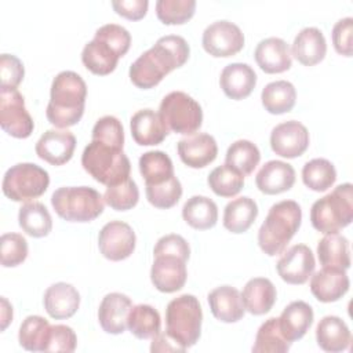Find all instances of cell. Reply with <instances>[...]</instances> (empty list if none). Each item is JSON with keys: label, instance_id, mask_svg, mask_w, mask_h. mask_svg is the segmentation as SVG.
<instances>
[{"label": "cell", "instance_id": "43", "mask_svg": "<svg viewBox=\"0 0 353 353\" xmlns=\"http://www.w3.org/2000/svg\"><path fill=\"white\" fill-rule=\"evenodd\" d=\"M196 11L194 0H159L156 1L157 18L164 25H182L188 22Z\"/></svg>", "mask_w": 353, "mask_h": 353}, {"label": "cell", "instance_id": "21", "mask_svg": "<svg viewBox=\"0 0 353 353\" xmlns=\"http://www.w3.org/2000/svg\"><path fill=\"white\" fill-rule=\"evenodd\" d=\"M310 291L320 302L330 303L341 299L349 290L350 281L346 270L323 268L310 276Z\"/></svg>", "mask_w": 353, "mask_h": 353}, {"label": "cell", "instance_id": "6", "mask_svg": "<svg viewBox=\"0 0 353 353\" xmlns=\"http://www.w3.org/2000/svg\"><path fill=\"white\" fill-rule=\"evenodd\" d=\"M203 310L194 295L183 294L168 302L165 309V334L188 349L201 335Z\"/></svg>", "mask_w": 353, "mask_h": 353}, {"label": "cell", "instance_id": "35", "mask_svg": "<svg viewBox=\"0 0 353 353\" xmlns=\"http://www.w3.org/2000/svg\"><path fill=\"white\" fill-rule=\"evenodd\" d=\"M21 229L32 237H46L52 229V218L47 207L39 201L25 203L18 212Z\"/></svg>", "mask_w": 353, "mask_h": 353}, {"label": "cell", "instance_id": "26", "mask_svg": "<svg viewBox=\"0 0 353 353\" xmlns=\"http://www.w3.org/2000/svg\"><path fill=\"white\" fill-rule=\"evenodd\" d=\"M279 319V327L288 342H295L305 336L313 324L314 313L309 303L294 301L284 307Z\"/></svg>", "mask_w": 353, "mask_h": 353}, {"label": "cell", "instance_id": "9", "mask_svg": "<svg viewBox=\"0 0 353 353\" xmlns=\"http://www.w3.org/2000/svg\"><path fill=\"white\" fill-rule=\"evenodd\" d=\"M50 185L48 172L34 163H18L10 167L3 178V193L12 201H29L46 193Z\"/></svg>", "mask_w": 353, "mask_h": 353}, {"label": "cell", "instance_id": "41", "mask_svg": "<svg viewBox=\"0 0 353 353\" xmlns=\"http://www.w3.org/2000/svg\"><path fill=\"white\" fill-rule=\"evenodd\" d=\"M303 183L314 192H325L336 181V170L327 159L309 160L302 168Z\"/></svg>", "mask_w": 353, "mask_h": 353}, {"label": "cell", "instance_id": "51", "mask_svg": "<svg viewBox=\"0 0 353 353\" xmlns=\"http://www.w3.org/2000/svg\"><path fill=\"white\" fill-rule=\"evenodd\" d=\"M332 44L338 54L352 57L353 54V18L339 19L332 28Z\"/></svg>", "mask_w": 353, "mask_h": 353}, {"label": "cell", "instance_id": "11", "mask_svg": "<svg viewBox=\"0 0 353 353\" xmlns=\"http://www.w3.org/2000/svg\"><path fill=\"white\" fill-rule=\"evenodd\" d=\"M203 48L212 57L228 58L240 52L244 47L241 29L230 21H215L203 32Z\"/></svg>", "mask_w": 353, "mask_h": 353}, {"label": "cell", "instance_id": "28", "mask_svg": "<svg viewBox=\"0 0 353 353\" xmlns=\"http://www.w3.org/2000/svg\"><path fill=\"white\" fill-rule=\"evenodd\" d=\"M121 55L105 40L94 36L81 51L83 65L94 74L106 76L112 73Z\"/></svg>", "mask_w": 353, "mask_h": 353}, {"label": "cell", "instance_id": "12", "mask_svg": "<svg viewBox=\"0 0 353 353\" xmlns=\"http://www.w3.org/2000/svg\"><path fill=\"white\" fill-rule=\"evenodd\" d=\"M135 232L121 221H110L102 226L98 234L101 254L113 262L127 259L135 250Z\"/></svg>", "mask_w": 353, "mask_h": 353}, {"label": "cell", "instance_id": "18", "mask_svg": "<svg viewBox=\"0 0 353 353\" xmlns=\"http://www.w3.org/2000/svg\"><path fill=\"white\" fill-rule=\"evenodd\" d=\"M131 307L132 301L125 294L110 292L105 295L98 309L99 325L108 334H123L127 328V320Z\"/></svg>", "mask_w": 353, "mask_h": 353}, {"label": "cell", "instance_id": "29", "mask_svg": "<svg viewBox=\"0 0 353 353\" xmlns=\"http://www.w3.org/2000/svg\"><path fill=\"white\" fill-rule=\"evenodd\" d=\"M241 298L247 312L254 316H261L273 307L277 291L269 279L254 277L245 283Z\"/></svg>", "mask_w": 353, "mask_h": 353}, {"label": "cell", "instance_id": "36", "mask_svg": "<svg viewBox=\"0 0 353 353\" xmlns=\"http://www.w3.org/2000/svg\"><path fill=\"white\" fill-rule=\"evenodd\" d=\"M139 172L145 179V185H157L171 179L174 165L168 154L161 150H149L139 157Z\"/></svg>", "mask_w": 353, "mask_h": 353}, {"label": "cell", "instance_id": "19", "mask_svg": "<svg viewBox=\"0 0 353 353\" xmlns=\"http://www.w3.org/2000/svg\"><path fill=\"white\" fill-rule=\"evenodd\" d=\"M254 58L265 73H283L292 65L291 50L280 37H266L256 44Z\"/></svg>", "mask_w": 353, "mask_h": 353}, {"label": "cell", "instance_id": "55", "mask_svg": "<svg viewBox=\"0 0 353 353\" xmlns=\"http://www.w3.org/2000/svg\"><path fill=\"white\" fill-rule=\"evenodd\" d=\"M11 321H12V306L4 296H1V331H4Z\"/></svg>", "mask_w": 353, "mask_h": 353}, {"label": "cell", "instance_id": "37", "mask_svg": "<svg viewBox=\"0 0 353 353\" xmlns=\"http://www.w3.org/2000/svg\"><path fill=\"white\" fill-rule=\"evenodd\" d=\"M127 328L138 339H149L156 336L161 328V319L159 312L145 303H139L131 307Z\"/></svg>", "mask_w": 353, "mask_h": 353}, {"label": "cell", "instance_id": "5", "mask_svg": "<svg viewBox=\"0 0 353 353\" xmlns=\"http://www.w3.org/2000/svg\"><path fill=\"white\" fill-rule=\"evenodd\" d=\"M353 221V186L346 182L316 200L310 208L312 226L324 234L338 233Z\"/></svg>", "mask_w": 353, "mask_h": 353}, {"label": "cell", "instance_id": "42", "mask_svg": "<svg viewBox=\"0 0 353 353\" xmlns=\"http://www.w3.org/2000/svg\"><path fill=\"white\" fill-rule=\"evenodd\" d=\"M207 183L211 190L221 197H233L239 194V192L244 186V175L232 168L228 164L219 165L214 168L208 178Z\"/></svg>", "mask_w": 353, "mask_h": 353}, {"label": "cell", "instance_id": "31", "mask_svg": "<svg viewBox=\"0 0 353 353\" xmlns=\"http://www.w3.org/2000/svg\"><path fill=\"white\" fill-rule=\"evenodd\" d=\"M317 256L323 268L347 270L350 268L347 239L339 233L325 234L317 244Z\"/></svg>", "mask_w": 353, "mask_h": 353}, {"label": "cell", "instance_id": "52", "mask_svg": "<svg viewBox=\"0 0 353 353\" xmlns=\"http://www.w3.org/2000/svg\"><path fill=\"white\" fill-rule=\"evenodd\" d=\"M153 255H174L182 258L183 261H188L190 256V247L189 243L182 236L171 233L157 240L153 250Z\"/></svg>", "mask_w": 353, "mask_h": 353}, {"label": "cell", "instance_id": "13", "mask_svg": "<svg viewBox=\"0 0 353 353\" xmlns=\"http://www.w3.org/2000/svg\"><path fill=\"white\" fill-rule=\"evenodd\" d=\"M309 141L307 128L296 120L280 123L270 132L272 150L285 159L302 156L309 148Z\"/></svg>", "mask_w": 353, "mask_h": 353}, {"label": "cell", "instance_id": "32", "mask_svg": "<svg viewBox=\"0 0 353 353\" xmlns=\"http://www.w3.org/2000/svg\"><path fill=\"white\" fill-rule=\"evenodd\" d=\"M258 216V205L254 199L243 196L229 201L223 210V226L232 233L247 232Z\"/></svg>", "mask_w": 353, "mask_h": 353}, {"label": "cell", "instance_id": "24", "mask_svg": "<svg viewBox=\"0 0 353 353\" xmlns=\"http://www.w3.org/2000/svg\"><path fill=\"white\" fill-rule=\"evenodd\" d=\"M207 299L212 316L222 323H236L244 317L245 307L241 294L232 285L214 288Z\"/></svg>", "mask_w": 353, "mask_h": 353}, {"label": "cell", "instance_id": "15", "mask_svg": "<svg viewBox=\"0 0 353 353\" xmlns=\"http://www.w3.org/2000/svg\"><path fill=\"white\" fill-rule=\"evenodd\" d=\"M186 277V261L182 258L174 255L154 256L150 269V280L160 292L171 294L179 291L185 285Z\"/></svg>", "mask_w": 353, "mask_h": 353}, {"label": "cell", "instance_id": "17", "mask_svg": "<svg viewBox=\"0 0 353 353\" xmlns=\"http://www.w3.org/2000/svg\"><path fill=\"white\" fill-rule=\"evenodd\" d=\"M176 150L179 159L188 167L204 168L216 159L218 145L212 135L199 132L182 138L176 145Z\"/></svg>", "mask_w": 353, "mask_h": 353}, {"label": "cell", "instance_id": "40", "mask_svg": "<svg viewBox=\"0 0 353 353\" xmlns=\"http://www.w3.org/2000/svg\"><path fill=\"white\" fill-rule=\"evenodd\" d=\"M291 342H288L279 327V319L270 317L261 324L255 335L252 346L254 353H284L288 352Z\"/></svg>", "mask_w": 353, "mask_h": 353}, {"label": "cell", "instance_id": "45", "mask_svg": "<svg viewBox=\"0 0 353 353\" xmlns=\"http://www.w3.org/2000/svg\"><path fill=\"white\" fill-rule=\"evenodd\" d=\"M148 201L160 210H167L174 207L182 196V185L179 179L174 175L171 179L157 183V185H145Z\"/></svg>", "mask_w": 353, "mask_h": 353}, {"label": "cell", "instance_id": "39", "mask_svg": "<svg viewBox=\"0 0 353 353\" xmlns=\"http://www.w3.org/2000/svg\"><path fill=\"white\" fill-rule=\"evenodd\" d=\"M259 160L261 152L258 146L248 139H239L228 148L225 164L230 165L245 176L255 170V167L259 164Z\"/></svg>", "mask_w": 353, "mask_h": 353}, {"label": "cell", "instance_id": "34", "mask_svg": "<svg viewBox=\"0 0 353 353\" xmlns=\"http://www.w3.org/2000/svg\"><path fill=\"white\" fill-rule=\"evenodd\" d=\"M261 101L272 114H283L295 106L296 90L292 83L287 80H276L266 84L261 92Z\"/></svg>", "mask_w": 353, "mask_h": 353}, {"label": "cell", "instance_id": "30", "mask_svg": "<svg viewBox=\"0 0 353 353\" xmlns=\"http://www.w3.org/2000/svg\"><path fill=\"white\" fill-rule=\"evenodd\" d=\"M316 341L323 350L336 353L349 347L352 335L347 324L341 317L325 316L316 327Z\"/></svg>", "mask_w": 353, "mask_h": 353}, {"label": "cell", "instance_id": "4", "mask_svg": "<svg viewBox=\"0 0 353 353\" xmlns=\"http://www.w3.org/2000/svg\"><path fill=\"white\" fill-rule=\"evenodd\" d=\"M83 168L99 183L113 186L130 178L131 163L123 149L91 141L81 154Z\"/></svg>", "mask_w": 353, "mask_h": 353}, {"label": "cell", "instance_id": "10", "mask_svg": "<svg viewBox=\"0 0 353 353\" xmlns=\"http://www.w3.org/2000/svg\"><path fill=\"white\" fill-rule=\"evenodd\" d=\"M0 125L8 135L19 139L33 132V119L18 88H0Z\"/></svg>", "mask_w": 353, "mask_h": 353}, {"label": "cell", "instance_id": "7", "mask_svg": "<svg viewBox=\"0 0 353 353\" xmlns=\"http://www.w3.org/2000/svg\"><path fill=\"white\" fill-rule=\"evenodd\" d=\"M55 212L69 222H91L105 208L101 193L90 186H62L51 196Z\"/></svg>", "mask_w": 353, "mask_h": 353}, {"label": "cell", "instance_id": "27", "mask_svg": "<svg viewBox=\"0 0 353 353\" xmlns=\"http://www.w3.org/2000/svg\"><path fill=\"white\" fill-rule=\"evenodd\" d=\"M327 54V43L323 32L314 26L303 28L294 39L291 55L305 65L313 66L320 63Z\"/></svg>", "mask_w": 353, "mask_h": 353}, {"label": "cell", "instance_id": "49", "mask_svg": "<svg viewBox=\"0 0 353 353\" xmlns=\"http://www.w3.org/2000/svg\"><path fill=\"white\" fill-rule=\"evenodd\" d=\"M95 36L109 43L121 57L127 54L131 46V34L128 30L117 23H106L97 29Z\"/></svg>", "mask_w": 353, "mask_h": 353}, {"label": "cell", "instance_id": "22", "mask_svg": "<svg viewBox=\"0 0 353 353\" xmlns=\"http://www.w3.org/2000/svg\"><path fill=\"white\" fill-rule=\"evenodd\" d=\"M43 303L50 317L55 320L69 319L80 306V294L72 284L59 281L46 290Z\"/></svg>", "mask_w": 353, "mask_h": 353}, {"label": "cell", "instance_id": "50", "mask_svg": "<svg viewBox=\"0 0 353 353\" xmlns=\"http://www.w3.org/2000/svg\"><path fill=\"white\" fill-rule=\"evenodd\" d=\"M77 336L74 331L65 324L51 325V332L46 352H63L72 353L76 350Z\"/></svg>", "mask_w": 353, "mask_h": 353}, {"label": "cell", "instance_id": "33", "mask_svg": "<svg viewBox=\"0 0 353 353\" xmlns=\"http://www.w3.org/2000/svg\"><path fill=\"white\" fill-rule=\"evenodd\" d=\"M183 221L193 229L207 230L216 225L218 207L205 196H192L182 207Z\"/></svg>", "mask_w": 353, "mask_h": 353}, {"label": "cell", "instance_id": "46", "mask_svg": "<svg viewBox=\"0 0 353 353\" xmlns=\"http://www.w3.org/2000/svg\"><path fill=\"white\" fill-rule=\"evenodd\" d=\"M0 256L4 268H15L28 256V241L19 233H4L0 239Z\"/></svg>", "mask_w": 353, "mask_h": 353}, {"label": "cell", "instance_id": "48", "mask_svg": "<svg viewBox=\"0 0 353 353\" xmlns=\"http://www.w3.org/2000/svg\"><path fill=\"white\" fill-rule=\"evenodd\" d=\"M25 69L19 58L12 54H1L0 57V88H17L23 80Z\"/></svg>", "mask_w": 353, "mask_h": 353}, {"label": "cell", "instance_id": "53", "mask_svg": "<svg viewBox=\"0 0 353 353\" xmlns=\"http://www.w3.org/2000/svg\"><path fill=\"white\" fill-rule=\"evenodd\" d=\"M112 7L119 15L130 21H138L146 15L149 1L148 0H116V1H112Z\"/></svg>", "mask_w": 353, "mask_h": 353}, {"label": "cell", "instance_id": "2", "mask_svg": "<svg viewBox=\"0 0 353 353\" xmlns=\"http://www.w3.org/2000/svg\"><path fill=\"white\" fill-rule=\"evenodd\" d=\"M85 98L87 85L81 76L72 70L59 72L51 84L46 109L48 121L59 130L77 124L84 113Z\"/></svg>", "mask_w": 353, "mask_h": 353}, {"label": "cell", "instance_id": "47", "mask_svg": "<svg viewBox=\"0 0 353 353\" xmlns=\"http://www.w3.org/2000/svg\"><path fill=\"white\" fill-rule=\"evenodd\" d=\"M92 141H99L116 148L124 146V130L121 121L114 116H103L92 128Z\"/></svg>", "mask_w": 353, "mask_h": 353}, {"label": "cell", "instance_id": "16", "mask_svg": "<svg viewBox=\"0 0 353 353\" xmlns=\"http://www.w3.org/2000/svg\"><path fill=\"white\" fill-rule=\"evenodd\" d=\"M76 149V137L68 130H48L36 142V154L52 164L62 165L68 163Z\"/></svg>", "mask_w": 353, "mask_h": 353}, {"label": "cell", "instance_id": "14", "mask_svg": "<svg viewBox=\"0 0 353 353\" xmlns=\"http://www.w3.org/2000/svg\"><path fill=\"white\" fill-rule=\"evenodd\" d=\"M316 261L312 250L305 244H295L283 251L276 269L283 281L288 284H305L313 274Z\"/></svg>", "mask_w": 353, "mask_h": 353}, {"label": "cell", "instance_id": "44", "mask_svg": "<svg viewBox=\"0 0 353 353\" xmlns=\"http://www.w3.org/2000/svg\"><path fill=\"white\" fill-rule=\"evenodd\" d=\"M139 200V189L134 179L128 178L121 183L106 186L103 201L116 211H127L137 205Z\"/></svg>", "mask_w": 353, "mask_h": 353}, {"label": "cell", "instance_id": "20", "mask_svg": "<svg viewBox=\"0 0 353 353\" xmlns=\"http://www.w3.org/2000/svg\"><path fill=\"white\" fill-rule=\"evenodd\" d=\"M219 85L228 98L240 101L247 98L255 88L256 73L248 63H229L221 72Z\"/></svg>", "mask_w": 353, "mask_h": 353}, {"label": "cell", "instance_id": "38", "mask_svg": "<svg viewBox=\"0 0 353 353\" xmlns=\"http://www.w3.org/2000/svg\"><path fill=\"white\" fill-rule=\"evenodd\" d=\"M51 332L50 323L41 316H28L18 332L19 345L29 352H46Z\"/></svg>", "mask_w": 353, "mask_h": 353}, {"label": "cell", "instance_id": "25", "mask_svg": "<svg viewBox=\"0 0 353 353\" xmlns=\"http://www.w3.org/2000/svg\"><path fill=\"white\" fill-rule=\"evenodd\" d=\"M256 188L265 194H279L290 190L295 183V170L281 160L265 163L255 176Z\"/></svg>", "mask_w": 353, "mask_h": 353}, {"label": "cell", "instance_id": "1", "mask_svg": "<svg viewBox=\"0 0 353 353\" xmlns=\"http://www.w3.org/2000/svg\"><path fill=\"white\" fill-rule=\"evenodd\" d=\"M190 54L188 41L178 34L160 37L153 47L141 54L130 66V80L138 88L157 85L165 74L185 65Z\"/></svg>", "mask_w": 353, "mask_h": 353}, {"label": "cell", "instance_id": "54", "mask_svg": "<svg viewBox=\"0 0 353 353\" xmlns=\"http://www.w3.org/2000/svg\"><path fill=\"white\" fill-rule=\"evenodd\" d=\"M152 352H185L182 346H179L174 339H171L165 332H159L156 336L152 338L150 345Z\"/></svg>", "mask_w": 353, "mask_h": 353}, {"label": "cell", "instance_id": "23", "mask_svg": "<svg viewBox=\"0 0 353 353\" xmlns=\"http://www.w3.org/2000/svg\"><path fill=\"white\" fill-rule=\"evenodd\" d=\"M130 128L134 141L141 146L159 145L170 132L160 114L153 109H141L134 113L130 120Z\"/></svg>", "mask_w": 353, "mask_h": 353}, {"label": "cell", "instance_id": "8", "mask_svg": "<svg viewBox=\"0 0 353 353\" xmlns=\"http://www.w3.org/2000/svg\"><path fill=\"white\" fill-rule=\"evenodd\" d=\"M159 114L168 131L182 135H193L203 124L200 103L183 91L167 94L160 102Z\"/></svg>", "mask_w": 353, "mask_h": 353}, {"label": "cell", "instance_id": "3", "mask_svg": "<svg viewBox=\"0 0 353 353\" xmlns=\"http://www.w3.org/2000/svg\"><path fill=\"white\" fill-rule=\"evenodd\" d=\"M302 222L301 205L294 200H283L273 204L258 230L261 250L274 256L283 254L290 240L298 232Z\"/></svg>", "mask_w": 353, "mask_h": 353}]
</instances>
